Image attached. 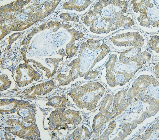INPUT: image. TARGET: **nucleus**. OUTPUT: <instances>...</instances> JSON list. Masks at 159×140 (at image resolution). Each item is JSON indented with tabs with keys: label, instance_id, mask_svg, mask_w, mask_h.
<instances>
[{
	"label": "nucleus",
	"instance_id": "obj_1",
	"mask_svg": "<svg viewBox=\"0 0 159 140\" xmlns=\"http://www.w3.org/2000/svg\"><path fill=\"white\" fill-rule=\"evenodd\" d=\"M75 3H73V1L65 3L63 6L64 9L76 10L77 11L84 10L91 3V1H74Z\"/></svg>",
	"mask_w": 159,
	"mask_h": 140
},
{
	"label": "nucleus",
	"instance_id": "obj_2",
	"mask_svg": "<svg viewBox=\"0 0 159 140\" xmlns=\"http://www.w3.org/2000/svg\"><path fill=\"white\" fill-rule=\"evenodd\" d=\"M61 17L63 19H65L66 20H70L72 19V17L70 16V14H61Z\"/></svg>",
	"mask_w": 159,
	"mask_h": 140
}]
</instances>
